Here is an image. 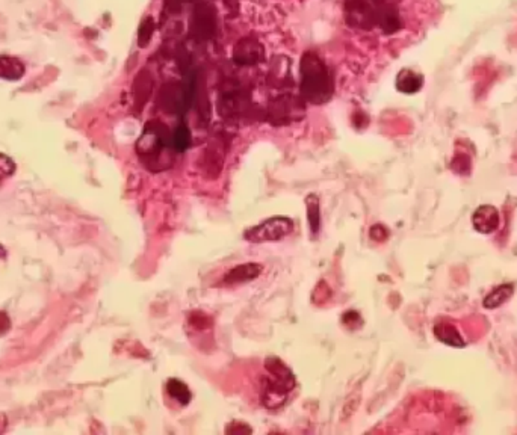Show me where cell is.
<instances>
[{"label": "cell", "mask_w": 517, "mask_h": 435, "mask_svg": "<svg viewBox=\"0 0 517 435\" xmlns=\"http://www.w3.org/2000/svg\"><path fill=\"white\" fill-rule=\"evenodd\" d=\"M166 390H168V394L173 399H176L177 402H181L182 405H188L191 402V398L192 394L190 392V389H188V385L185 382H182L181 380H170L166 384Z\"/></svg>", "instance_id": "obj_13"}, {"label": "cell", "mask_w": 517, "mask_h": 435, "mask_svg": "<svg viewBox=\"0 0 517 435\" xmlns=\"http://www.w3.org/2000/svg\"><path fill=\"white\" fill-rule=\"evenodd\" d=\"M216 17L215 9L209 4H202L195 8L191 20V32L198 39H209L215 34Z\"/></svg>", "instance_id": "obj_4"}, {"label": "cell", "mask_w": 517, "mask_h": 435, "mask_svg": "<svg viewBox=\"0 0 517 435\" xmlns=\"http://www.w3.org/2000/svg\"><path fill=\"white\" fill-rule=\"evenodd\" d=\"M369 2L375 6V8H383V6H389V5H395L400 0H369Z\"/></svg>", "instance_id": "obj_18"}, {"label": "cell", "mask_w": 517, "mask_h": 435, "mask_svg": "<svg viewBox=\"0 0 517 435\" xmlns=\"http://www.w3.org/2000/svg\"><path fill=\"white\" fill-rule=\"evenodd\" d=\"M153 32H155V20L152 17H147L144 22L141 23V26H139L138 46L145 47L148 43H150Z\"/></svg>", "instance_id": "obj_16"}, {"label": "cell", "mask_w": 517, "mask_h": 435, "mask_svg": "<svg viewBox=\"0 0 517 435\" xmlns=\"http://www.w3.org/2000/svg\"><path fill=\"white\" fill-rule=\"evenodd\" d=\"M307 204V220H309L310 230L313 234L321 230V207L320 199L315 194H312L306 201Z\"/></svg>", "instance_id": "obj_12"}, {"label": "cell", "mask_w": 517, "mask_h": 435, "mask_svg": "<svg viewBox=\"0 0 517 435\" xmlns=\"http://www.w3.org/2000/svg\"><path fill=\"white\" fill-rule=\"evenodd\" d=\"M422 86H424V76L409 70V68H404L396 77L398 91H401L404 94H414L417 91H421Z\"/></svg>", "instance_id": "obj_8"}, {"label": "cell", "mask_w": 517, "mask_h": 435, "mask_svg": "<svg viewBox=\"0 0 517 435\" xmlns=\"http://www.w3.org/2000/svg\"><path fill=\"white\" fill-rule=\"evenodd\" d=\"M513 295V286L511 284H502L499 288H496L492 293L485 296L484 300V307L485 309H496L502 305L505 301H509Z\"/></svg>", "instance_id": "obj_11"}, {"label": "cell", "mask_w": 517, "mask_h": 435, "mask_svg": "<svg viewBox=\"0 0 517 435\" xmlns=\"http://www.w3.org/2000/svg\"><path fill=\"white\" fill-rule=\"evenodd\" d=\"M133 91L136 103H139V106L145 103L147 97L152 93V77L147 74V72H141V74L136 77Z\"/></svg>", "instance_id": "obj_14"}, {"label": "cell", "mask_w": 517, "mask_h": 435, "mask_svg": "<svg viewBox=\"0 0 517 435\" xmlns=\"http://www.w3.org/2000/svg\"><path fill=\"white\" fill-rule=\"evenodd\" d=\"M434 335L440 342L454 346V348H463L466 344V342L463 340L462 334L459 333V330L450 322H439L436 323L434 326Z\"/></svg>", "instance_id": "obj_10"}, {"label": "cell", "mask_w": 517, "mask_h": 435, "mask_svg": "<svg viewBox=\"0 0 517 435\" xmlns=\"http://www.w3.org/2000/svg\"><path fill=\"white\" fill-rule=\"evenodd\" d=\"M472 222L476 232L490 234L499 225V212L493 206H480L472 216Z\"/></svg>", "instance_id": "obj_6"}, {"label": "cell", "mask_w": 517, "mask_h": 435, "mask_svg": "<svg viewBox=\"0 0 517 435\" xmlns=\"http://www.w3.org/2000/svg\"><path fill=\"white\" fill-rule=\"evenodd\" d=\"M15 173V163L11 157L0 153V185L5 182L8 177H11Z\"/></svg>", "instance_id": "obj_17"}, {"label": "cell", "mask_w": 517, "mask_h": 435, "mask_svg": "<svg viewBox=\"0 0 517 435\" xmlns=\"http://www.w3.org/2000/svg\"><path fill=\"white\" fill-rule=\"evenodd\" d=\"M170 148L174 150L173 132H170V128L156 121L147 123L141 138L136 142V153L141 157V161L145 162L148 168H153L157 162V157Z\"/></svg>", "instance_id": "obj_2"}, {"label": "cell", "mask_w": 517, "mask_h": 435, "mask_svg": "<svg viewBox=\"0 0 517 435\" xmlns=\"http://www.w3.org/2000/svg\"><path fill=\"white\" fill-rule=\"evenodd\" d=\"M26 73L25 64L14 56H0V79L6 81H18Z\"/></svg>", "instance_id": "obj_9"}, {"label": "cell", "mask_w": 517, "mask_h": 435, "mask_svg": "<svg viewBox=\"0 0 517 435\" xmlns=\"http://www.w3.org/2000/svg\"><path fill=\"white\" fill-rule=\"evenodd\" d=\"M233 59L240 65H254L265 59V48L256 38L245 36L236 43L233 48Z\"/></svg>", "instance_id": "obj_5"}, {"label": "cell", "mask_w": 517, "mask_h": 435, "mask_svg": "<svg viewBox=\"0 0 517 435\" xmlns=\"http://www.w3.org/2000/svg\"><path fill=\"white\" fill-rule=\"evenodd\" d=\"M294 230V221L286 216H274L263 221L256 227H251L245 232V239L258 243V242H274L280 241Z\"/></svg>", "instance_id": "obj_3"}, {"label": "cell", "mask_w": 517, "mask_h": 435, "mask_svg": "<svg viewBox=\"0 0 517 435\" xmlns=\"http://www.w3.org/2000/svg\"><path fill=\"white\" fill-rule=\"evenodd\" d=\"M301 95L313 105H322L333 94V79L322 59L313 52L301 59Z\"/></svg>", "instance_id": "obj_1"}, {"label": "cell", "mask_w": 517, "mask_h": 435, "mask_svg": "<svg viewBox=\"0 0 517 435\" xmlns=\"http://www.w3.org/2000/svg\"><path fill=\"white\" fill-rule=\"evenodd\" d=\"M192 142V136H191V132L190 128H188L186 124H178L176 127V130L173 132V147L176 152H185L190 148Z\"/></svg>", "instance_id": "obj_15"}, {"label": "cell", "mask_w": 517, "mask_h": 435, "mask_svg": "<svg viewBox=\"0 0 517 435\" xmlns=\"http://www.w3.org/2000/svg\"><path fill=\"white\" fill-rule=\"evenodd\" d=\"M262 272V265L257 263H245V265H240L236 268L230 269L225 276H224V283L227 284H240V283H245V281H251L254 280L257 275H261Z\"/></svg>", "instance_id": "obj_7"}]
</instances>
